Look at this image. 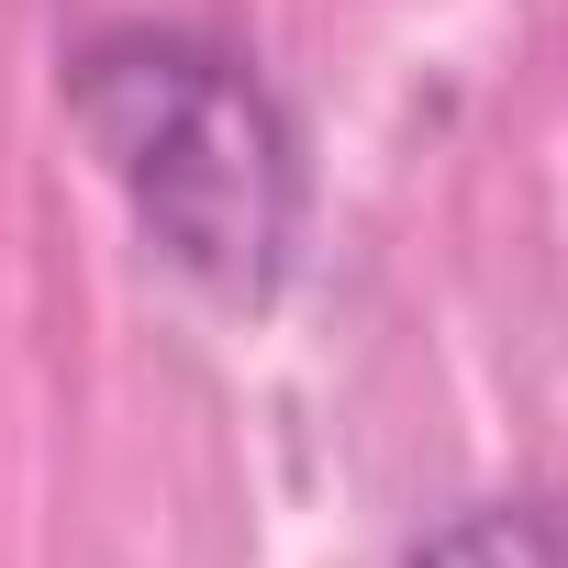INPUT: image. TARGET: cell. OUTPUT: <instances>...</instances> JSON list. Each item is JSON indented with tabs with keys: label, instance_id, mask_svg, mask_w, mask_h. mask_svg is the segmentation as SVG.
I'll return each instance as SVG.
<instances>
[{
	"label": "cell",
	"instance_id": "1",
	"mask_svg": "<svg viewBox=\"0 0 568 568\" xmlns=\"http://www.w3.org/2000/svg\"><path fill=\"white\" fill-rule=\"evenodd\" d=\"M68 112L179 278H201L212 302H267L291 278L302 156H291V123H278V101L256 90L245 57L134 23L68 68Z\"/></svg>",
	"mask_w": 568,
	"mask_h": 568
},
{
	"label": "cell",
	"instance_id": "2",
	"mask_svg": "<svg viewBox=\"0 0 568 568\" xmlns=\"http://www.w3.org/2000/svg\"><path fill=\"white\" fill-rule=\"evenodd\" d=\"M402 568H568V513L557 501H468L435 535H413Z\"/></svg>",
	"mask_w": 568,
	"mask_h": 568
}]
</instances>
